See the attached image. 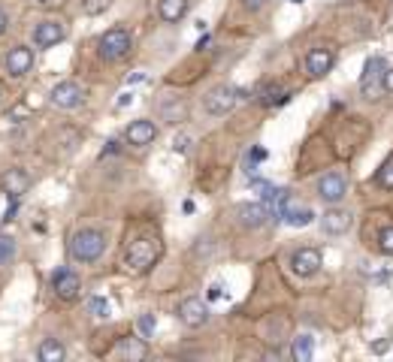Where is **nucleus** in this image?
<instances>
[{
  "mask_svg": "<svg viewBox=\"0 0 393 362\" xmlns=\"http://www.w3.org/2000/svg\"><path fill=\"white\" fill-rule=\"evenodd\" d=\"M106 250V236L100 229H79V233L70 239V257L79 260V263H97Z\"/></svg>",
  "mask_w": 393,
  "mask_h": 362,
  "instance_id": "nucleus-1",
  "label": "nucleus"
},
{
  "mask_svg": "<svg viewBox=\"0 0 393 362\" xmlns=\"http://www.w3.org/2000/svg\"><path fill=\"white\" fill-rule=\"evenodd\" d=\"M157 254H160V248H157L155 239H136V241H130V248L124 254V266L130 272H148L151 266H155Z\"/></svg>",
  "mask_w": 393,
  "mask_h": 362,
  "instance_id": "nucleus-2",
  "label": "nucleus"
},
{
  "mask_svg": "<svg viewBox=\"0 0 393 362\" xmlns=\"http://www.w3.org/2000/svg\"><path fill=\"white\" fill-rule=\"evenodd\" d=\"M242 100V90L233 88V85H218V88H212L206 100H203V106H206V112L209 115H227L230 109H233L236 103Z\"/></svg>",
  "mask_w": 393,
  "mask_h": 362,
  "instance_id": "nucleus-3",
  "label": "nucleus"
},
{
  "mask_svg": "<svg viewBox=\"0 0 393 362\" xmlns=\"http://www.w3.org/2000/svg\"><path fill=\"white\" fill-rule=\"evenodd\" d=\"M130 52V34L124 27H112L100 36V58L103 60H121Z\"/></svg>",
  "mask_w": 393,
  "mask_h": 362,
  "instance_id": "nucleus-4",
  "label": "nucleus"
},
{
  "mask_svg": "<svg viewBox=\"0 0 393 362\" xmlns=\"http://www.w3.org/2000/svg\"><path fill=\"white\" fill-rule=\"evenodd\" d=\"M385 60H381L378 55L375 58H369L366 60V67H363V76H360V94L372 100L378 94V88H381V76H385Z\"/></svg>",
  "mask_w": 393,
  "mask_h": 362,
  "instance_id": "nucleus-5",
  "label": "nucleus"
},
{
  "mask_svg": "<svg viewBox=\"0 0 393 362\" xmlns=\"http://www.w3.org/2000/svg\"><path fill=\"white\" fill-rule=\"evenodd\" d=\"M345 194H348V181L342 178L339 173H327L324 178L318 181V196L324 199L327 206H339L342 199H345Z\"/></svg>",
  "mask_w": 393,
  "mask_h": 362,
  "instance_id": "nucleus-6",
  "label": "nucleus"
},
{
  "mask_svg": "<svg viewBox=\"0 0 393 362\" xmlns=\"http://www.w3.org/2000/svg\"><path fill=\"white\" fill-rule=\"evenodd\" d=\"M179 320L185 323L188 329H200L209 320V308H206V302L203 299H197V296H188L185 302L179 305Z\"/></svg>",
  "mask_w": 393,
  "mask_h": 362,
  "instance_id": "nucleus-7",
  "label": "nucleus"
},
{
  "mask_svg": "<svg viewBox=\"0 0 393 362\" xmlns=\"http://www.w3.org/2000/svg\"><path fill=\"white\" fill-rule=\"evenodd\" d=\"M49 100H52V106H58V109H76V106H82L85 90L76 82H58L52 88V94H49Z\"/></svg>",
  "mask_w": 393,
  "mask_h": 362,
  "instance_id": "nucleus-8",
  "label": "nucleus"
},
{
  "mask_svg": "<svg viewBox=\"0 0 393 362\" xmlns=\"http://www.w3.org/2000/svg\"><path fill=\"white\" fill-rule=\"evenodd\" d=\"M0 187H4V194L9 199H22L27 194V187H30V175L25 173V169L13 166V169H6V173L0 175Z\"/></svg>",
  "mask_w": 393,
  "mask_h": 362,
  "instance_id": "nucleus-9",
  "label": "nucleus"
},
{
  "mask_svg": "<svg viewBox=\"0 0 393 362\" xmlns=\"http://www.w3.org/2000/svg\"><path fill=\"white\" fill-rule=\"evenodd\" d=\"M290 269L299 278H311L321 269V250L318 248H299L294 257H290Z\"/></svg>",
  "mask_w": 393,
  "mask_h": 362,
  "instance_id": "nucleus-10",
  "label": "nucleus"
},
{
  "mask_svg": "<svg viewBox=\"0 0 393 362\" xmlns=\"http://www.w3.org/2000/svg\"><path fill=\"white\" fill-rule=\"evenodd\" d=\"M64 36H67V30H64V25H60V22H55V18H49V22H39L34 27V46L37 48H52Z\"/></svg>",
  "mask_w": 393,
  "mask_h": 362,
  "instance_id": "nucleus-11",
  "label": "nucleus"
},
{
  "mask_svg": "<svg viewBox=\"0 0 393 362\" xmlns=\"http://www.w3.org/2000/svg\"><path fill=\"white\" fill-rule=\"evenodd\" d=\"M52 287H55L58 299L73 302V299L79 296V290H82V281H79L76 272H70V269H58L55 275H52Z\"/></svg>",
  "mask_w": 393,
  "mask_h": 362,
  "instance_id": "nucleus-12",
  "label": "nucleus"
},
{
  "mask_svg": "<svg viewBox=\"0 0 393 362\" xmlns=\"http://www.w3.org/2000/svg\"><path fill=\"white\" fill-rule=\"evenodd\" d=\"M30 67H34V48H27V46L9 48V55H6V73L9 76L22 79L25 73H30Z\"/></svg>",
  "mask_w": 393,
  "mask_h": 362,
  "instance_id": "nucleus-13",
  "label": "nucleus"
},
{
  "mask_svg": "<svg viewBox=\"0 0 393 362\" xmlns=\"http://www.w3.org/2000/svg\"><path fill=\"white\" fill-rule=\"evenodd\" d=\"M351 224H354L351 211L336 208V206H333L330 211H324V217H321V227H324V233H330V236H342V233H348Z\"/></svg>",
  "mask_w": 393,
  "mask_h": 362,
  "instance_id": "nucleus-14",
  "label": "nucleus"
},
{
  "mask_svg": "<svg viewBox=\"0 0 393 362\" xmlns=\"http://www.w3.org/2000/svg\"><path fill=\"white\" fill-rule=\"evenodd\" d=\"M278 220H285L288 227H309L311 220H315V215H311V208H306V206H297L294 199H285V206H281V211H278Z\"/></svg>",
  "mask_w": 393,
  "mask_h": 362,
  "instance_id": "nucleus-15",
  "label": "nucleus"
},
{
  "mask_svg": "<svg viewBox=\"0 0 393 362\" xmlns=\"http://www.w3.org/2000/svg\"><path fill=\"white\" fill-rule=\"evenodd\" d=\"M333 48H324V46H318V48H311V52L306 55V69H309V76H315L321 79L324 73H330V67H333Z\"/></svg>",
  "mask_w": 393,
  "mask_h": 362,
  "instance_id": "nucleus-16",
  "label": "nucleus"
},
{
  "mask_svg": "<svg viewBox=\"0 0 393 362\" xmlns=\"http://www.w3.org/2000/svg\"><path fill=\"white\" fill-rule=\"evenodd\" d=\"M236 215H239V224L242 227H251V229H257V227H264L266 220H269V211L264 203H245V206H239L236 208Z\"/></svg>",
  "mask_w": 393,
  "mask_h": 362,
  "instance_id": "nucleus-17",
  "label": "nucleus"
},
{
  "mask_svg": "<svg viewBox=\"0 0 393 362\" xmlns=\"http://www.w3.org/2000/svg\"><path fill=\"white\" fill-rule=\"evenodd\" d=\"M155 136H157V127L151 124V121H146V118H139V121H134V124L127 127V142L130 145H148V142H155Z\"/></svg>",
  "mask_w": 393,
  "mask_h": 362,
  "instance_id": "nucleus-18",
  "label": "nucleus"
},
{
  "mask_svg": "<svg viewBox=\"0 0 393 362\" xmlns=\"http://www.w3.org/2000/svg\"><path fill=\"white\" fill-rule=\"evenodd\" d=\"M157 13L164 22H181L188 13V0H157Z\"/></svg>",
  "mask_w": 393,
  "mask_h": 362,
  "instance_id": "nucleus-19",
  "label": "nucleus"
},
{
  "mask_svg": "<svg viewBox=\"0 0 393 362\" xmlns=\"http://www.w3.org/2000/svg\"><path fill=\"white\" fill-rule=\"evenodd\" d=\"M67 356V350H64V344L60 341H55V338H46L43 344H39V350H37V359L39 362H60Z\"/></svg>",
  "mask_w": 393,
  "mask_h": 362,
  "instance_id": "nucleus-20",
  "label": "nucleus"
},
{
  "mask_svg": "<svg viewBox=\"0 0 393 362\" xmlns=\"http://www.w3.org/2000/svg\"><path fill=\"white\" fill-rule=\"evenodd\" d=\"M118 354H121V356H127V359H146L148 347H146V341H143V338H121Z\"/></svg>",
  "mask_w": 393,
  "mask_h": 362,
  "instance_id": "nucleus-21",
  "label": "nucleus"
},
{
  "mask_svg": "<svg viewBox=\"0 0 393 362\" xmlns=\"http://www.w3.org/2000/svg\"><path fill=\"white\" fill-rule=\"evenodd\" d=\"M290 354H294L297 362H309L311 354H315V338H311V335H297L294 338V347H290Z\"/></svg>",
  "mask_w": 393,
  "mask_h": 362,
  "instance_id": "nucleus-22",
  "label": "nucleus"
},
{
  "mask_svg": "<svg viewBox=\"0 0 393 362\" xmlns=\"http://www.w3.org/2000/svg\"><path fill=\"white\" fill-rule=\"evenodd\" d=\"M88 314L97 317V320H106L109 314H112V305H109L103 296H91V299H88Z\"/></svg>",
  "mask_w": 393,
  "mask_h": 362,
  "instance_id": "nucleus-23",
  "label": "nucleus"
},
{
  "mask_svg": "<svg viewBox=\"0 0 393 362\" xmlns=\"http://www.w3.org/2000/svg\"><path fill=\"white\" fill-rule=\"evenodd\" d=\"M109 6H112V0H79V9L85 15H103Z\"/></svg>",
  "mask_w": 393,
  "mask_h": 362,
  "instance_id": "nucleus-24",
  "label": "nucleus"
},
{
  "mask_svg": "<svg viewBox=\"0 0 393 362\" xmlns=\"http://www.w3.org/2000/svg\"><path fill=\"white\" fill-rule=\"evenodd\" d=\"M285 100H288V94L278 85H269V88H264V94H260V103L264 106H276V103H285Z\"/></svg>",
  "mask_w": 393,
  "mask_h": 362,
  "instance_id": "nucleus-25",
  "label": "nucleus"
},
{
  "mask_svg": "<svg viewBox=\"0 0 393 362\" xmlns=\"http://www.w3.org/2000/svg\"><path fill=\"white\" fill-rule=\"evenodd\" d=\"M13 257H15V239L0 233V266H6Z\"/></svg>",
  "mask_w": 393,
  "mask_h": 362,
  "instance_id": "nucleus-26",
  "label": "nucleus"
},
{
  "mask_svg": "<svg viewBox=\"0 0 393 362\" xmlns=\"http://www.w3.org/2000/svg\"><path fill=\"white\" fill-rule=\"evenodd\" d=\"M378 185L393 190V157H387V163L378 169Z\"/></svg>",
  "mask_w": 393,
  "mask_h": 362,
  "instance_id": "nucleus-27",
  "label": "nucleus"
},
{
  "mask_svg": "<svg viewBox=\"0 0 393 362\" xmlns=\"http://www.w3.org/2000/svg\"><path fill=\"white\" fill-rule=\"evenodd\" d=\"M136 326H139V332H143V338H151L155 335V329H157V320H155V314H143Z\"/></svg>",
  "mask_w": 393,
  "mask_h": 362,
  "instance_id": "nucleus-28",
  "label": "nucleus"
},
{
  "mask_svg": "<svg viewBox=\"0 0 393 362\" xmlns=\"http://www.w3.org/2000/svg\"><path fill=\"white\" fill-rule=\"evenodd\" d=\"M378 248L385 250V254H393V227L381 229V236H378Z\"/></svg>",
  "mask_w": 393,
  "mask_h": 362,
  "instance_id": "nucleus-29",
  "label": "nucleus"
},
{
  "mask_svg": "<svg viewBox=\"0 0 393 362\" xmlns=\"http://www.w3.org/2000/svg\"><path fill=\"white\" fill-rule=\"evenodd\" d=\"M381 88H385L387 94H393V69H385V76H381Z\"/></svg>",
  "mask_w": 393,
  "mask_h": 362,
  "instance_id": "nucleus-30",
  "label": "nucleus"
},
{
  "mask_svg": "<svg viewBox=\"0 0 393 362\" xmlns=\"http://www.w3.org/2000/svg\"><path fill=\"white\" fill-rule=\"evenodd\" d=\"M242 4H245V9H251V13H257V9L266 6V0H242Z\"/></svg>",
  "mask_w": 393,
  "mask_h": 362,
  "instance_id": "nucleus-31",
  "label": "nucleus"
},
{
  "mask_svg": "<svg viewBox=\"0 0 393 362\" xmlns=\"http://www.w3.org/2000/svg\"><path fill=\"white\" fill-rule=\"evenodd\" d=\"M173 151H176V154H185V151H188V139H185V136H179L176 142H173Z\"/></svg>",
  "mask_w": 393,
  "mask_h": 362,
  "instance_id": "nucleus-32",
  "label": "nucleus"
},
{
  "mask_svg": "<svg viewBox=\"0 0 393 362\" xmlns=\"http://www.w3.org/2000/svg\"><path fill=\"white\" fill-rule=\"evenodd\" d=\"M209 299H221V287H218V284L209 287Z\"/></svg>",
  "mask_w": 393,
  "mask_h": 362,
  "instance_id": "nucleus-33",
  "label": "nucleus"
},
{
  "mask_svg": "<svg viewBox=\"0 0 393 362\" xmlns=\"http://www.w3.org/2000/svg\"><path fill=\"white\" fill-rule=\"evenodd\" d=\"M4 34H6V13L0 9V36H4Z\"/></svg>",
  "mask_w": 393,
  "mask_h": 362,
  "instance_id": "nucleus-34",
  "label": "nucleus"
},
{
  "mask_svg": "<svg viewBox=\"0 0 393 362\" xmlns=\"http://www.w3.org/2000/svg\"><path fill=\"white\" fill-rule=\"evenodd\" d=\"M130 100H134V94H121V100H118V109H121V106H127Z\"/></svg>",
  "mask_w": 393,
  "mask_h": 362,
  "instance_id": "nucleus-35",
  "label": "nucleus"
},
{
  "mask_svg": "<svg viewBox=\"0 0 393 362\" xmlns=\"http://www.w3.org/2000/svg\"><path fill=\"white\" fill-rule=\"evenodd\" d=\"M34 4H39V6H49V4H55V0H34Z\"/></svg>",
  "mask_w": 393,
  "mask_h": 362,
  "instance_id": "nucleus-36",
  "label": "nucleus"
},
{
  "mask_svg": "<svg viewBox=\"0 0 393 362\" xmlns=\"http://www.w3.org/2000/svg\"><path fill=\"white\" fill-rule=\"evenodd\" d=\"M290 4H302V0H290Z\"/></svg>",
  "mask_w": 393,
  "mask_h": 362,
  "instance_id": "nucleus-37",
  "label": "nucleus"
}]
</instances>
